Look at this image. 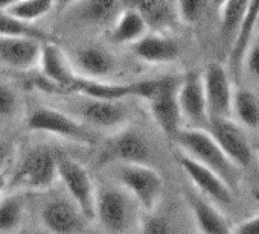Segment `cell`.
Wrapping results in <instances>:
<instances>
[{"label":"cell","instance_id":"1","mask_svg":"<svg viewBox=\"0 0 259 234\" xmlns=\"http://www.w3.org/2000/svg\"><path fill=\"white\" fill-rule=\"evenodd\" d=\"M174 143L183 154L217 172L232 189L238 186L239 169L227 158L207 130L192 127L183 128L176 137Z\"/></svg>","mask_w":259,"mask_h":234},{"label":"cell","instance_id":"2","mask_svg":"<svg viewBox=\"0 0 259 234\" xmlns=\"http://www.w3.org/2000/svg\"><path fill=\"white\" fill-rule=\"evenodd\" d=\"M117 184L135 199L138 207L154 214L165 192V180L150 164H120Z\"/></svg>","mask_w":259,"mask_h":234},{"label":"cell","instance_id":"3","mask_svg":"<svg viewBox=\"0 0 259 234\" xmlns=\"http://www.w3.org/2000/svg\"><path fill=\"white\" fill-rule=\"evenodd\" d=\"M138 204L120 186L96 189L95 219L107 234H126L135 222Z\"/></svg>","mask_w":259,"mask_h":234},{"label":"cell","instance_id":"4","mask_svg":"<svg viewBox=\"0 0 259 234\" xmlns=\"http://www.w3.org/2000/svg\"><path fill=\"white\" fill-rule=\"evenodd\" d=\"M57 178V152L48 146H35L25 154L10 183L13 187L46 190Z\"/></svg>","mask_w":259,"mask_h":234},{"label":"cell","instance_id":"5","mask_svg":"<svg viewBox=\"0 0 259 234\" xmlns=\"http://www.w3.org/2000/svg\"><path fill=\"white\" fill-rule=\"evenodd\" d=\"M58 178L63 181L70 199L87 220L95 219L96 187L89 170L75 158L64 152H57Z\"/></svg>","mask_w":259,"mask_h":234},{"label":"cell","instance_id":"6","mask_svg":"<svg viewBox=\"0 0 259 234\" xmlns=\"http://www.w3.org/2000/svg\"><path fill=\"white\" fill-rule=\"evenodd\" d=\"M26 125L31 131L52 134L79 145L95 143V136L87 130V127L81 121L55 108H49V106L35 108L28 115Z\"/></svg>","mask_w":259,"mask_h":234},{"label":"cell","instance_id":"7","mask_svg":"<svg viewBox=\"0 0 259 234\" xmlns=\"http://www.w3.org/2000/svg\"><path fill=\"white\" fill-rule=\"evenodd\" d=\"M179 85H180L179 78L162 76L159 78V85L154 94L147 100L154 122L163 131V134L172 142L183 130L182 127L183 115L177 97Z\"/></svg>","mask_w":259,"mask_h":234},{"label":"cell","instance_id":"8","mask_svg":"<svg viewBox=\"0 0 259 234\" xmlns=\"http://www.w3.org/2000/svg\"><path fill=\"white\" fill-rule=\"evenodd\" d=\"M207 131L239 170L251 166L254 152L244 128L238 122L233 119H210Z\"/></svg>","mask_w":259,"mask_h":234},{"label":"cell","instance_id":"9","mask_svg":"<svg viewBox=\"0 0 259 234\" xmlns=\"http://www.w3.org/2000/svg\"><path fill=\"white\" fill-rule=\"evenodd\" d=\"M203 81L207 99L209 121L232 119L235 90L232 87L230 75L227 70L218 63H210L203 73Z\"/></svg>","mask_w":259,"mask_h":234},{"label":"cell","instance_id":"10","mask_svg":"<svg viewBox=\"0 0 259 234\" xmlns=\"http://www.w3.org/2000/svg\"><path fill=\"white\" fill-rule=\"evenodd\" d=\"M183 121L192 124V128H203L209 125V109L204 90L203 73L191 70L182 79L177 91Z\"/></svg>","mask_w":259,"mask_h":234},{"label":"cell","instance_id":"11","mask_svg":"<svg viewBox=\"0 0 259 234\" xmlns=\"http://www.w3.org/2000/svg\"><path fill=\"white\" fill-rule=\"evenodd\" d=\"M174 155L180 169L200 193L206 195L217 204H229L232 201V187L217 172L197 163L180 149H177Z\"/></svg>","mask_w":259,"mask_h":234},{"label":"cell","instance_id":"12","mask_svg":"<svg viewBox=\"0 0 259 234\" xmlns=\"http://www.w3.org/2000/svg\"><path fill=\"white\" fill-rule=\"evenodd\" d=\"M40 219L49 234H81L84 229V214L73 201L52 198L40 210Z\"/></svg>","mask_w":259,"mask_h":234},{"label":"cell","instance_id":"13","mask_svg":"<svg viewBox=\"0 0 259 234\" xmlns=\"http://www.w3.org/2000/svg\"><path fill=\"white\" fill-rule=\"evenodd\" d=\"M151 157L150 143L135 130H122L107 143L102 160H114L119 164H148Z\"/></svg>","mask_w":259,"mask_h":234},{"label":"cell","instance_id":"14","mask_svg":"<svg viewBox=\"0 0 259 234\" xmlns=\"http://www.w3.org/2000/svg\"><path fill=\"white\" fill-rule=\"evenodd\" d=\"M79 114L82 121L101 130L119 133L125 130L130 121V112L120 102L87 99L79 105Z\"/></svg>","mask_w":259,"mask_h":234},{"label":"cell","instance_id":"15","mask_svg":"<svg viewBox=\"0 0 259 234\" xmlns=\"http://www.w3.org/2000/svg\"><path fill=\"white\" fill-rule=\"evenodd\" d=\"M72 64L79 78L101 82H107V79L117 70L116 58L99 46L79 47L73 53Z\"/></svg>","mask_w":259,"mask_h":234},{"label":"cell","instance_id":"16","mask_svg":"<svg viewBox=\"0 0 259 234\" xmlns=\"http://www.w3.org/2000/svg\"><path fill=\"white\" fill-rule=\"evenodd\" d=\"M40 69L45 79L60 90L70 91L72 85L78 79L72 60L55 41L43 43Z\"/></svg>","mask_w":259,"mask_h":234},{"label":"cell","instance_id":"17","mask_svg":"<svg viewBox=\"0 0 259 234\" xmlns=\"http://www.w3.org/2000/svg\"><path fill=\"white\" fill-rule=\"evenodd\" d=\"M43 43L34 38H0V61L17 70L40 66Z\"/></svg>","mask_w":259,"mask_h":234},{"label":"cell","instance_id":"18","mask_svg":"<svg viewBox=\"0 0 259 234\" xmlns=\"http://www.w3.org/2000/svg\"><path fill=\"white\" fill-rule=\"evenodd\" d=\"M183 198L201 234H233L232 226L227 225L223 214L195 190H183Z\"/></svg>","mask_w":259,"mask_h":234},{"label":"cell","instance_id":"19","mask_svg":"<svg viewBox=\"0 0 259 234\" xmlns=\"http://www.w3.org/2000/svg\"><path fill=\"white\" fill-rule=\"evenodd\" d=\"M133 55L147 64H166L180 56V44L165 34H147L132 46Z\"/></svg>","mask_w":259,"mask_h":234},{"label":"cell","instance_id":"20","mask_svg":"<svg viewBox=\"0 0 259 234\" xmlns=\"http://www.w3.org/2000/svg\"><path fill=\"white\" fill-rule=\"evenodd\" d=\"M148 34V28L141 13L132 5H125L114 19L108 31V40L113 44H136Z\"/></svg>","mask_w":259,"mask_h":234},{"label":"cell","instance_id":"21","mask_svg":"<svg viewBox=\"0 0 259 234\" xmlns=\"http://www.w3.org/2000/svg\"><path fill=\"white\" fill-rule=\"evenodd\" d=\"M257 13H259V2H250L244 22L239 31L236 32V37L229 49V67L235 78L239 75V70L245 61V56L253 44L251 38H253V34L257 31L256 29Z\"/></svg>","mask_w":259,"mask_h":234},{"label":"cell","instance_id":"22","mask_svg":"<svg viewBox=\"0 0 259 234\" xmlns=\"http://www.w3.org/2000/svg\"><path fill=\"white\" fill-rule=\"evenodd\" d=\"M133 7L141 13L148 31L153 34H165L172 29L174 23L179 22L176 2L168 0H145V2L133 4Z\"/></svg>","mask_w":259,"mask_h":234},{"label":"cell","instance_id":"23","mask_svg":"<svg viewBox=\"0 0 259 234\" xmlns=\"http://www.w3.org/2000/svg\"><path fill=\"white\" fill-rule=\"evenodd\" d=\"M232 115L242 128L259 127V97L248 88L238 87L233 93Z\"/></svg>","mask_w":259,"mask_h":234},{"label":"cell","instance_id":"24","mask_svg":"<svg viewBox=\"0 0 259 234\" xmlns=\"http://www.w3.org/2000/svg\"><path fill=\"white\" fill-rule=\"evenodd\" d=\"M250 2H239V0H229L218 5V17L221 25V35L223 40L229 44V49L239 31L244 17L247 14Z\"/></svg>","mask_w":259,"mask_h":234},{"label":"cell","instance_id":"25","mask_svg":"<svg viewBox=\"0 0 259 234\" xmlns=\"http://www.w3.org/2000/svg\"><path fill=\"white\" fill-rule=\"evenodd\" d=\"M78 16L90 23H105L119 16L120 4L114 0H87V2L72 4Z\"/></svg>","mask_w":259,"mask_h":234},{"label":"cell","instance_id":"26","mask_svg":"<svg viewBox=\"0 0 259 234\" xmlns=\"http://www.w3.org/2000/svg\"><path fill=\"white\" fill-rule=\"evenodd\" d=\"M55 5L57 4L51 0H11L4 13L19 19L20 22L32 25L34 22L46 17Z\"/></svg>","mask_w":259,"mask_h":234},{"label":"cell","instance_id":"27","mask_svg":"<svg viewBox=\"0 0 259 234\" xmlns=\"http://www.w3.org/2000/svg\"><path fill=\"white\" fill-rule=\"evenodd\" d=\"M0 38H34L41 43L55 41L49 34L40 31L34 25L20 22L4 11H0Z\"/></svg>","mask_w":259,"mask_h":234},{"label":"cell","instance_id":"28","mask_svg":"<svg viewBox=\"0 0 259 234\" xmlns=\"http://www.w3.org/2000/svg\"><path fill=\"white\" fill-rule=\"evenodd\" d=\"M25 213V198L19 193L0 199V231L10 232L19 228Z\"/></svg>","mask_w":259,"mask_h":234},{"label":"cell","instance_id":"29","mask_svg":"<svg viewBox=\"0 0 259 234\" xmlns=\"http://www.w3.org/2000/svg\"><path fill=\"white\" fill-rule=\"evenodd\" d=\"M176 8L180 23L195 26L206 16L209 4L204 0H182V2H176Z\"/></svg>","mask_w":259,"mask_h":234},{"label":"cell","instance_id":"30","mask_svg":"<svg viewBox=\"0 0 259 234\" xmlns=\"http://www.w3.org/2000/svg\"><path fill=\"white\" fill-rule=\"evenodd\" d=\"M139 234H179V231L168 217L147 214V217L141 223Z\"/></svg>","mask_w":259,"mask_h":234},{"label":"cell","instance_id":"31","mask_svg":"<svg viewBox=\"0 0 259 234\" xmlns=\"http://www.w3.org/2000/svg\"><path fill=\"white\" fill-rule=\"evenodd\" d=\"M19 106V97L16 91L8 87L5 82L0 81V115L10 117L17 111Z\"/></svg>","mask_w":259,"mask_h":234},{"label":"cell","instance_id":"32","mask_svg":"<svg viewBox=\"0 0 259 234\" xmlns=\"http://www.w3.org/2000/svg\"><path fill=\"white\" fill-rule=\"evenodd\" d=\"M245 67H247V72L250 73V76H253L254 79L259 81V41L253 43L247 56H245V61H244Z\"/></svg>","mask_w":259,"mask_h":234},{"label":"cell","instance_id":"33","mask_svg":"<svg viewBox=\"0 0 259 234\" xmlns=\"http://www.w3.org/2000/svg\"><path fill=\"white\" fill-rule=\"evenodd\" d=\"M233 234H259V213L232 226Z\"/></svg>","mask_w":259,"mask_h":234},{"label":"cell","instance_id":"34","mask_svg":"<svg viewBox=\"0 0 259 234\" xmlns=\"http://www.w3.org/2000/svg\"><path fill=\"white\" fill-rule=\"evenodd\" d=\"M10 157V146L7 143H0V173H4L2 169Z\"/></svg>","mask_w":259,"mask_h":234},{"label":"cell","instance_id":"35","mask_svg":"<svg viewBox=\"0 0 259 234\" xmlns=\"http://www.w3.org/2000/svg\"><path fill=\"white\" fill-rule=\"evenodd\" d=\"M7 177H5V173H0V193H2L4 190H5V187H7Z\"/></svg>","mask_w":259,"mask_h":234},{"label":"cell","instance_id":"36","mask_svg":"<svg viewBox=\"0 0 259 234\" xmlns=\"http://www.w3.org/2000/svg\"><path fill=\"white\" fill-rule=\"evenodd\" d=\"M256 29L259 31V13H257V20H256Z\"/></svg>","mask_w":259,"mask_h":234},{"label":"cell","instance_id":"37","mask_svg":"<svg viewBox=\"0 0 259 234\" xmlns=\"http://www.w3.org/2000/svg\"><path fill=\"white\" fill-rule=\"evenodd\" d=\"M19 234H31V232H29L28 229H22V231H20Z\"/></svg>","mask_w":259,"mask_h":234}]
</instances>
